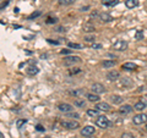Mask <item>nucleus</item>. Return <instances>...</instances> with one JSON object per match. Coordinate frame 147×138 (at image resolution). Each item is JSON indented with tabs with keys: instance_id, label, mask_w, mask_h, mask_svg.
<instances>
[{
	"instance_id": "13",
	"label": "nucleus",
	"mask_w": 147,
	"mask_h": 138,
	"mask_svg": "<svg viewBox=\"0 0 147 138\" xmlns=\"http://www.w3.org/2000/svg\"><path fill=\"white\" fill-rule=\"evenodd\" d=\"M125 5L127 9H134L139 6V0H126Z\"/></svg>"
},
{
	"instance_id": "1",
	"label": "nucleus",
	"mask_w": 147,
	"mask_h": 138,
	"mask_svg": "<svg viewBox=\"0 0 147 138\" xmlns=\"http://www.w3.org/2000/svg\"><path fill=\"white\" fill-rule=\"evenodd\" d=\"M96 125H97L98 127H100V128H108L112 123L109 122V120L107 117L102 115V116H98V119L96 120Z\"/></svg>"
},
{
	"instance_id": "41",
	"label": "nucleus",
	"mask_w": 147,
	"mask_h": 138,
	"mask_svg": "<svg viewBox=\"0 0 147 138\" xmlns=\"http://www.w3.org/2000/svg\"><path fill=\"white\" fill-rule=\"evenodd\" d=\"M87 9H88V6H85V7L81 9V11H87Z\"/></svg>"
},
{
	"instance_id": "18",
	"label": "nucleus",
	"mask_w": 147,
	"mask_h": 138,
	"mask_svg": "<svg viewBox=\"0 0 147 138\" xmlns=\"http://www.w3.org/2000/svg\"><path fill=\"white\" fill-rule=\"evenodd\" d=\"M99 18L102 20L103 22H110V21H113V17L109 15V13L107 12H103V13H100L99 15Z\"/></svg>"
},
{
	"instance_id": "17",
	"label": "nucleus",
	"mask_w": 147,
	"mask_h": 138,
	"mask_svg": "<svg viewBox=\"0 0 147 138\" xmlns=\"http://www.w3.org/2000/svg\"><path fill=\"white\" fill-rule=\"evenodd\" d=\"M99 111L100 110H98V109H88L87 110V115L91 116V117H98L99 116Z\"/></svg>"
},
{
	"instance_id": "36",
	"label": "nucleus",
	"mask_w": 147,
	"mask_h": 138,
	"mask_svg": "<svg viewBox=\"0 0 147 138\" xmlns=\"http://www.w3.org/2000/svg\"><path fill=\"white\" fill-rule=\"evenodd\" d=\"M97 16H98V12L97 11H93V12L91 13V18H96Z\"/></svg>"
},
{
	"instance_id": "22",
	"label": "nucleus",
	"mask_w": 147,
	"mask_h": 138,
	"mask_svg": "<svg viewBox=\"0 0 147 138\" xmlns=\"http://www.w3.org/2000/svg\"><path fill=\"white\" fill-rule=\"evenodd\" d=\"M145 108H146V103L145 102H137L135 104V107H134V109H136L137 111H142Z\"/></svg>"
},
{
	"instance_id": "30",
	"label": "nucleus",
	"mask_w": 147,
	"mask_h": 138,
	"mask_svg": "<svg viewBox=\"0 0 147 138\" xmlns=\"http://www.w3.org/2000/svg\"><path fill=\"white\" fill-rule=\"evenodd\" d=\"M27 122V120H25V119H21V120H17L16 125H17V128H21L22 125H25V123Z\"/></svg>"
},
{
	"instance_id": "2",
	"label": "nucleus",
	"mask_w": 147,
	"mask_h": 138,
	"mask_svg": "<svg viewBox=\"0 0 147 138\" xmlns=\"http://www.w3.org/2000/svg\"><path fill=\"white\" fill-rule=\"evenodd\" d=\"M113 49L118 50V52H124V50L127 49V43L125 42V40H121V39H118L114 42L113 44Z\"/></svg>"
},
{
	"instance_id": "42",
	"label": "nucleus",
	"mask_w": 147,
	"mask_h": 138,
	"mask_svg": "<svg viewBox=\"0 0 147 138\" xmlns=\"http://www.w3.org/2000/svg\"><path fill=\"white\" fill-rule=\"evenodd\" d=\"M59 32H63V31H65V28H63V27H60V28H58Z\"/></svg>"
},
{
	"instance_id": "15",
	"label": "nucleus",
	"mask_w": 147,
	"mask_h": 138,
	"mask_svg": "<svg viewBox=\"0 0 147 138\" xmlns=\"http://www.w3.org/2000/svg\"><path fill=\"white\" fill-rule=\"evenodd\" d=\"M118 3H119V0H102V5H104V6H109V7L115 6Z\"/></svg>"
},
{
	"instance_id": "28",
	"label": "nucleus",
	"mask_w": 147,
	"mask_h": 138,
	"mask_svg": "<svg viewBox=\"0 0 147 138\" xmlns=\"http://www.w3.org/2000/svg\"><path fill=\"white\" fill-rule=\"evenodd\" d=\"M84 39L86 40V42H88V43H93L96 38H94V36H86Z\"/></svg>"
},
{
	"instance_id": "29",
	"label": "nucleus",
	"mask_w": 147,
	"mask_h": 138,
	"mask_svg": "<svg viewBox=\"0 0 147 138\" xmlns=\"http://www.w3.org/2000/svg\"><path fill=\"white\" fill-rule=\"evenodd\" d=\"M40 11H36V12H33L32 15H30L28 16V20H33V18H36V17H38V16H40Z\"/></svg>"
},
{
	"instance_id": "40",
	"label": "nucleus",
	"mask_w": 147,
	"mask_h": 138,
	"mask_svg": "<svg viewBox=\"0 0 147 138\" xmlns=\"http://www.w3.org/2000/svg\"><path fill=\"white\" fill-rule=\"evenodd\" d=\"M60 54H70V50H61Z\"/></svg>"
},
{
	"instance_id": "27",
	"label": "nucleus",
	"mask_w": 147,
	"mask_h": 138,
	"mask_svg": "<svg viewBox=\"0 0 147 138\" xmlns=\"http://www.w3.org/2000/svg\"><path fill=\"white\" fill-rule=\"evenodd\" d=\"M135 38H136L137 40H141L142 38H144V31H141V29L137 31L136 34H135Z\"/></svg>"
},
{
	"instance_id": "16",
	"label": "nucleus",
	"mask_w": 147,
	"mask_h": 138,
	"mask_svg": "<svg viewBox=\"0 0 147 138\" xmlns=\"http://www.w3.org/2000/svg\"><path fill=\"white\" fill-rule=\"evenodd\" d=\"M123 96L120 95H115V94H113V95H110V100L113 102V104H121L123 103Z\"/></svg>"
},
{
	"instance_id": "7",
	"label": "nucleus",
	"mask_w": 147,
	"mask_h": 138,
	"mask_svg": "<svg viewBox=\"0 0 147 138\" xmlns=\"http://www.w3.org/2000/svg\"><path fill=\"white\" fill-rule=\"evenodd\" d=\"M92 90H93V93H96V94L105 93L104 86H103V84H100V83H93V84H92Z\"/></svg>"
},
{
	"instance_id": "20",
	"label": "nucleus",
	"mask_w": 147,
	"mask_h": 138,
	"mask_svg": "<svg viewBox=\"0 0 147 138\" xmlns=\"http://www.w3.org/2000/svg\"><path fill=\"white\" fill-rule=\"evenodd\" d=\"M87 99H88V102H98L99 100V95L98 94H93V93H88L87 94Z\"/></svg>"
},
{
	"instance_id": "8",
	"label": "nucleus",
	"mask_w": 147,
	"mask_h": 138,
	"mask_svg": "<svg viewBox=\"0 0 147 138\" xmlns=\"http://www.w3.org/2000/svg\"><path fill=\"white\" fill-rule=\"evenodd\" d=\"M58 108H59V110H60L61 113H65V114L71 113L72 110H74L72 105H70V104H66V103H63V104H60Z\"/></svg>"
},
{
	"instance_id": "6",
	"label": "nucleus",
	"mask_w": 147,
	"mask_h": 138,
	"mask_svg": "<svg viewBox=\"0 0 147 138\" xmlns=\"http://www.w3.org/2000/svg\"><path fill=\"white\" fill-rule=\"evenodd\" d=\"M96 132V128L93 126H86L81 130V135L84 137H91Z\"/></svg>"
},
{
	"instance_id": "43",
	"label": "nucleus",
	"mask_w": 147,
	"mask_h": 138,
	"mask_svg": "<svg viewBox=\"0 0 147 138\" xmlns=\"http://www.w3.org/2000/svg\"><path fill=\"white\" fill-rule=\"evenodd\" d=\"M87 138H94V137H87Z\"/></svg>"
},
{
	"instance_id": "11",
	"label": "nucleus",
	"mask_w": 147,
	"mask_h": 138,
	"mask_svg": "<svg viewBox=\"0 0 147 138\" xmlns=\"http://www.w3.org/2000/svg\"><path fill=\"white\" fill-rule=\"evenodd\" d=\"M96 109L100 110V111H109L110 110V105L108 103H98L97 105H96Z\"/></svg>"
},
{
	"instance_id": "3",
	"label": "nucleus",
	"mask_w": 147,
	"mask_h": 138,
	"mask_svg": "<svg viewBox=\"0 0 147 138\" xmlns=\"http://www.w3.org/2000/svg\"><path fill=\"white\" fill-rule=\"evenodd\" d=\"M81 62V59L79 56H67L64 59V65L65 66H74L75 64Z\"/></svg>"
},
{
	"instance_id": "12",
	"label": "nucleus",
	"mask_w": 147,
	"mask_h": 138,
	"mask_svg": "<svg viewBox=\"0 0 147 138\" xmlns=\"http://www.w3.org/2000/svg\"><path fill=\"white\" fill-rule=\"evenodd\" d=\"M131 111H132L131 105H123V107L119 109V113H120L121 115H127V114H130Z\"/></svg>"
},
{
	"instance_id": "31",
	"label": "nucleus",
	"mask_w": 147,
	"mask_h": 138,
	"mask_svg": "<svg viewBox=\"0 0 147 138\" xmlns=\"http://www.w3.org/2000/svg\"><path fill=\"white\" fill-rule=\"evenodd\" d=\"M121 138H135V137H134V135H132V133L125 132V133H123V135H121Z\"/></svg>"
},
{
	"instance_id": "37",
	"label": "nucleus",
	"mask_w": 147,
	"mask_h": 138,
	"mask_svg": "<svg viewBox=\"0 0 147 138\" xmlns=\"http://www.w3.org/2000/svg\"><path fill=\"white\" fill-rule=\"evenodd\" d=\"M92 48H93V49H100V48H102V45H100V44H93V45H92Z\"/></svg>"
},
{
	"instance_id": "24",
	"label": "nucleus",
	"mask_w": 147,
	"mask_h": 138,
	"mask_svg": "<svg viewBox=\"0 0 147 138\" xmlns=\"http://www.w3.org/2000/svg\"><path fill=\"white\" fill-rule=\"evenodd\" d=\"M74 104H75V107H79V108H85L86 102H85L84 99H76L75 102H74Z\"/></svg>"
},
{
	"instance_id": "19",
	"label": "nucleus",
	"mask_w": 147,
	"mask_h": 138,
	"mask_svg": "<svg viewBox=\"0 0 147 138\" xmlns=\"http://www.w3.org/2000/svg\"><path fill=\"white\" fill-rule=\"evenodd\" d=\"M82 29H84L85 32H93V31H96L94 26L92 25V23H90V22H87V23H85V25H84V27H82Z\"/></svg>"
},
{
	"instance_id": "5",
	"label": "nucleus",
	"mask_w": 147,
	"mask_h": 138,
	"mask_svg": "<svg viewBox=\"0 0 147 138\" xmlns=\"http://www.w3.org/2000/svg\"><path fill=\"white\" fill-rule=\"evenodd\" d=\"M63 127L67 128V130H77L80 127V123L77 121H64Z\"/></svg>"
},
{
	"instance_id": "26",
	"label": "nucleus",
	"mask_w": 147,
	"mask_h": 138,
	"mask_svg": "<svg viewBox=\"0 0 147 138\" xmlns=\"http://www.w3.org/2000/svg\"><path fill=\"white\" fill-rule=\"evenodd\" d=\"M60 5H71L75 3V0H58Z\"/></svg>"
},
{
	"instance_id": "44",
	"label": "nucleus",
	"mask_w": 147,
	"mask_h": 138,
	"mask_svg": "<svg viewBox=\"0 0 147 138\" xmlns=\"http://www.w3.org/2000/svg\"><path fill=\"white\" fill-rule=\"evenodd\" d=\"M44 138H50V137H44Z\"/></svg>"
},
{
	"instance_id": "34",
	"label": "nucleus",
	"mask_w": 147,
	"mask_h": 138,
	"mask_svg": "<svg viewBox=\"0 0 147 138\" xmlns=\"http://www.w3.org/2000/svg\"><path fill=\"white\" fill-rule=\"evenodd\" d=\"M81 72V68H72L70 70V75H76V73H80Z\"/></svg>"
},
{
	"instance_id": "33",
	"label": "nucleus",
	"mask_w": 147,
	"mask_h": 138,
	"mask_svg": "<svg viewBox=\"0 0 147 138\" xmlns=\"http://www.w3.org/2000/svg\"><path fill=\"white\" fill-rule=\"evenodd\" d=\"M69 117H74V119H79L80 117V115L77 114V113H69Z\"/></svg>"
},
{
	"instance_id": "35",
	"label": "nucleus",
	"mask_w": 147,
	"mask_h": 138,
	"mask_svg": "<svg viewBox=\"0 0 147 138\" xmlns=\"http://www.w3.org/2000/svg\"><path fill=\"white\" fill-rule=\"evenodd\" d=\"M9 3H10V0H6L5 3H3V4H1V10H4V7L9 5Z\"/></svg>"
},
{
	"instance_id": "39",
	"label": "nucleus",
	"mask_w": 147,
	"mask_h": 138,
	"mask_svg": "<svg viewBox=\"0 0 147 138\" xmlns=\"http://www.w3.org/2000/svg\"><path fill=\"white\" fill-rule=\"evenodd\" d=\"M36 128H37V131H44V128H43L42 126H40V125H37V127H36Z\"/></svg>"
},
{
	"instance_id": "14",
	"label": "nucleus",
	"mask_w": 147,
	"mask_h": 138,
	"mask_svg": "<svg viewBox=\"0 0 147 138\" xmlns=\"http://www.w3.org/2000/svg\"><path fill=\"white\" fill-rule=\"evenodd\" d=\"M123 68L124 70H126V71H132V70H136L137 66H136V64H134V62H125L123 65Z\"/></svg>"
},
{
	"instance_id": "23",
	"label": "nucleus",
	"mask_w": 147,
	"mask_h": 138,
	"mask_svg": "<svg viewBox=\"0 0 147 138\" xmlns=\"http://www.w3.org/2000/svg\"><path fill=\"white\" fill-rule=\"evenodd\" d=\"M102 65L105 68H110V67H113L114 65H115V61H114V60H105V61H103Z\"/></svg>"
},
{
	"instance_id": "32",
	"label": "nucleus",
	"mask_w": 147,
	"mask_h": 138,
	"mask_svg": "<svg viewBox=\"0 0 147 138\" xmlns=\"http://www.w3.org/2000/svg\"><path fill=\"white\" fill-rule=\"evenodd\" d=\"M57 21H58V18H55V17H54V18H53V17H48L47 23H49V25H50V23H55Z\"/></svg>"
},
{
	"instance_id": "38",
	"label": "nucleus",
	"mask_w": 147,
	"mask_h": 138,
	"mask_svg": "<svg viewBox=\"0 0 147 138\" xmlns=\"http://www.w3.org/2000/svg\"><path fill=\"white\" fill-rule=\"evenodd\" d=\"M48 43H50V44H55V45H58V44H59V42H55V40H52V39H48Z\"/></svg>"
},
{
	"instance_id": "45",
	"label": "nucleus",
	"mask_w": 147,
	"mask_h": 138,
	"mask_svg": "<svg viewBox=\"0 0 147 138\" xmlns=\"http://www.w3.org/2000/svg\"><path fill=\"white\" fill-rule=\"evenodd\" d=\"M146 128H147V127H146Z\"/></svg>"
},
{
	"instance_id": "25",
	"label": "nucleus",
	"mask_w": 147,
	"mask_h": 138,
	"mask_svg": "<svg viewBox=\"0 0 147 138\" xmlns=\"http://www.w3.org/2000/svg\"><path fill=\"white\" fill-rule=\"evenodd\" d=\"M67 47L71 48V49H82V45H81V44L72 43V42H69V43H67Z\"/></svg>"
},
{
	"instance_id": "9",
	"label": "nucleus",
	"mask_w": 147,
	"mask_h": 138,
	"mask_svg": "<svg viewBox=\"0 0 147 138\" xmlns=\"http://www.w3.org/2000/svg\"><path fill=\"white\" fill-rule=\"evenodd\" d=\"M107 78H108V81H117L118 78H119V72L115 71V70L109 71L107 73Z\"/></svg>"
},
{
	"instance_id": "4",
	"label": "nucleus",
	"mask_w": 147,
	"mask_h": 138,
	"mask_svg": "<svg viewBox=\"0 0 147 138\" xmlns=\"http://www.w3.org/2000/svg\"><path fill=\"white\" fill-rule=\"evenodd\" d=\"M135 125H142V123H146L147 122V115L146 114H137L136 116H134L132 119Z\"/></svg>"
},
{
	"instance_id": "10",
	"label": "nucleus",
	"mask_w": 147,
	"mask_h": 138,
	"mask_svg": "<svg viewBox=\"0 0 147 138\" xmlns=\"http://www.w3.org/2000/svg\"><path fill=\"white\" fill-rule=\"evenodd\" d=\"M26 72H27V75H28V76H36L37 73L39 72V68L37 67L36 65H32V66H30L28 68H27Z\"/></svg>"
},
{
	"instance_id": "21",
	"label": "nucleus",
	"mask_w": 147,
	"mask_h": 138,
	"mask_svg": "<svg viewBox=\"0 0 147 138\" xmlns=\"http://www.w3.org/2000/svg\"><path fill=\"white\" fill-rule=\"evenodd\" d=\"M70 94L74 95V96H81V95H84V94H85V90H84V89H81V88H79V89H74V90L70 92Z\"/></svg>"
}]
</instances>
